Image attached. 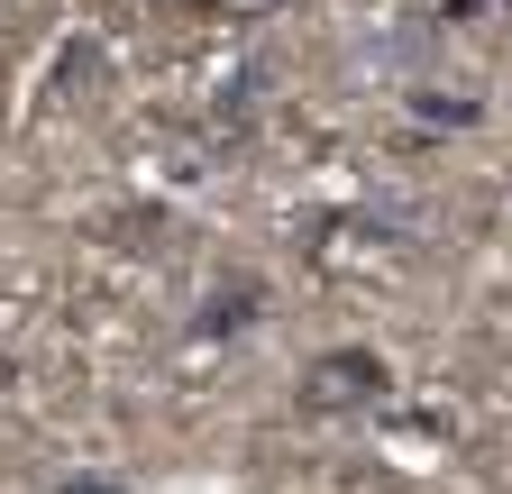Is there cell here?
Segmentation results:
<instances>
[{
  "mask_svg": "<svg viewBox=\"0 0 512 494\" xmlns=\"http://www.w3.org/2000/svg\"><path fill=\"white\" fill-rule=\"evenodd\" d=\"M485 10H494V0H439V19H448V28H458V19H485Z\"/></svg>",
  "mask_w": 512,
  "mask_h": 494,
  "instance_id": "5b68a950",
  "label": "cell"
},
{
  "mask_svg": "<svg viewBox=\"0 0 512 494\" xmlns=\"http://www.w3.org/2000/svg\"><path fill=\"white\" fill-rule=\"evenodd\" d=\"M247 321H266V275H256V266H220V284L192 302V339H202V348H229Z\"/></svg>",
  "mask_w": 512,
  "mask_h": 494,
  "instance_id": "7a4b0ae2",
  "label": "cell"
},
{
  "mask_svg": "<svg viewBox=\"0 0 512 494\" xmlns=\"http://www.w3.org/2000/svg\"><path fill=\"white\" fill-rule=\"evenodd\" d=\"M46 494H128V485H119V467H74V476H55Z\"/></svg>",
  "mask_w": 512,
  "mask_h": 494,
  "instance_id": "277c9868",
  "label": "cell"
},
{
  "mask_svg": "<svg viewBox=\"0 0 512 494\" xmlns=\"http://www.w3.org/2000/svg\"><path fill=\"white\" fill-rule=\"evenodd\" d=\"M403 110H412L421 138H467V129H485V101L458 92V83H403Z\"/></svg>",
  "mask_w": 512,
  "mask_h": 494,
  "instance_id": "3957f363",
  "label": "cell"
},
{
  "mask_svg": "<svg viewBox=\"0 0 512 494\" xmlns=\"http://www.w3.org/2000/svg\"><path fill=\"white\" fill-rule=\"evenodd\" d=\"M384 394H394V366L375 348H357V339L302 357V376H293V412L302 421H366V412H384Z\"/></svg>",
  "mask_w": 512,
  "mask_h": 494,
  "instance_id": "6da1fadb",
  "label": "cell"
}]
</instances>
